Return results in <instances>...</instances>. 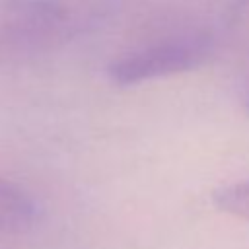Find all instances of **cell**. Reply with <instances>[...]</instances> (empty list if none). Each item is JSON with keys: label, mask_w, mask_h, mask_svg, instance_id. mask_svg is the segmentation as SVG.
<instances>
[{"label": "cell", "mask_w": 249, "mask_h": 249, "mask_svg": "<svg viewBox=\"0 0 249 249\" xmlns=\"http://www.w3.org/2000/svg\"><path fill=\"white\" fill-rule=\"evenodd\" d=\"M80 27L82 12L72 0H0V68L60 49Z\"/></svg>", "instance_id": "cell-1"}, {"label": "cell", "mask_w": 249, "mask_h": 249, "mask_svg": "<svg viewBox=\"0 0 249 249\" xmlns=\"http://www.w3.org/2000/svg\"><path fill=\"white\" fill-rule=\"evenodd\" d=\"M214 53V41L204 31H179L142 43L119 54L107 76L117 86H136L183 74L204 64Z\"/></svg>", "instance_id": "cell-2"}, {"label": "cell", "mask_w": 249, "mask_h": 249, "mask_svg": "<svg viewBox=\"0 0 249 249\" xmlns=\"http://www.w3.org/2000/svg\"><path fill=\"white\" fill-rule=\"evenodd\" d=\"M37 218V200L18 183L0 177V233L27 231Z\"/></svg>", "instance_id": "cell-3"}, {"label": "cell", "mask_w": 249, "mask_h": 249, "mask_svg": "<svg viewBox=\"0 0 249 249\" xmlns=\"http://www.w3.org/2000/svg\"><path fill=\"white\" fill-rule=\"evenodd\" d=\"M224 43L249 64V0H235L224 18Z\"/></svg>", "instance_id": "cell-4"}, {"label": "cell", "mask_w": 249, "mask_h": 249, "mask_svg": "<svg viewBox=\"0 0 249 249\" xmlns=\"http://www.w3.org/2000/svg\"><path fill=\"white\" fill-rule=\"evenodd\" d=\"M212 200L222 212L249 222V179L216 189L212 193Z\"/></svg>", "instance_id": "cell-5"}, {"label": "cell", "mask_w": 249, "mask_h": 249, "mask_svg": "<svg viewBox=\"0 0 249 249\" xmlns=\"http://www.w3.org/2000/svg\"><path fill=\"white\" fill-rule=\"evenodd\" d=\"M241 105H243L245 113L249 115V84H247V86H245V89H243V95H241Z\"/></svg>", "instance_id": "cell-6"}]
</instances>
